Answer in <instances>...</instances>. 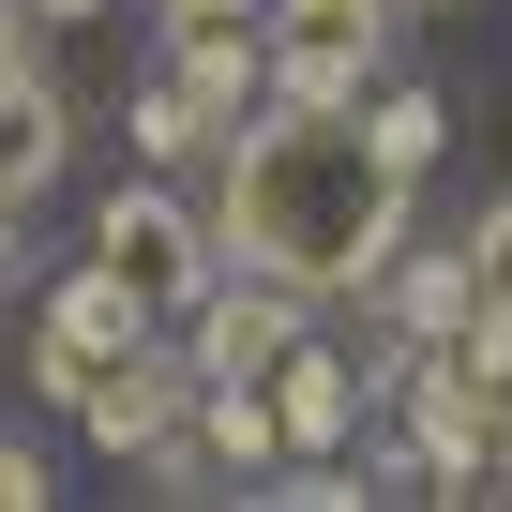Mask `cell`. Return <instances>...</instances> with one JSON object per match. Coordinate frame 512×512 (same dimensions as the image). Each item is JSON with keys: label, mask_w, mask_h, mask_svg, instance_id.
<instances>
[{"label": "cell", "mask_w": 512, "mask_h": 512, "mask_svg": "<svg viewBox=\"0 0 512 512\" xmlns=\"http://www.w3.org/2000/svg\"><path fill=\"white\" fill-rule=\"evenodd\" d=\"M256 392H272V437H287V452H347V437H362V377H347V347H317V332L256 377Z\"/></svg>", "instance_id": "8"}, {"label": "cell", "mask_w": 512, "mask_h": 512, "mask_svg": "<svg viewBox=\"0 0 512 512\" xmlns=\"http://www.w3.org/2000/svg\"><path fill=\"white\" fill-rule=\"evenodd\" d=\"M467 287H482V302H497V317H512V196H497V211H482V226H467Z\"/></svg>", "instance_id": "11"}, {"label": "cell", "mask_w": 512, "mask_h": 512, "mask_svg": "<svg viewBox=\"0 0 512 512\" xmlns=\"http://www.w3.org/2000/svg\"><path fill=\"white\" fill-rule=\"evenodd\" d=\"M196 196H211L241 272H287L302 302H347L407 256V166L362 136V106H287L272 91V121H241Z\"/></svg>", "instance_id": "1"}, {"label": "cell", "mask_w": 512, "mask_h": 512, "mask_svg": "<svg viewBox=\"0 0 512 512\" xmlns=\"http://www.w3.org/2000/svg\"><path fill=\"white\" fill-rule=\"evenodd\" d=\"M347 106H362V136H377V151H392V166H407V181H422V166H437V151H452V106H437V91H422V76H362V91H347Z\"/></svg>", "instance_id": "10"}, {"label": "cell", "mask_w": 512, "mask_h": 512, "mask_svg": "<svg viewBox=\"0 0 512 512\" xmlns=\"http://www.w3.org/2000/svg\"><path fill=\"white\" fill-rule=\"evenodd\" d=\"M136 332H151V317H136L106 272H76V287L46 302V332H31V392H46V407H76V392H91V377H106Z\"/></svg>", "instance_id": "5"}, {"label": "cell", "mask_w": 512, "mask_h": 512, "mask_svg": "<svg viewBox=\"0 0 512 512\" xmlns=\"http://www.w3.org/2000/svg\"><path fill=\"white\" fill-rule=\"evenodd\" d=\"M211 256H226L211 196H166V181H106V211H91V272H106L136 317H196Z\"/></svg>", "instance_id": "2"}, {"label": "cell", "mask_w": 512, "mask_h": 512, "mask_svg": "<svg viewBox=\"0 0 512 512\" xmlns=\"http://www.w3.org/2000/svg\"><path fill=\"white\" fill-rule=\"evenodd\" d=\"M121 136H136V166H196V181H211V166H226V136H241V106H226V91H196L181 61H151Z\"/></svg>", "instance_id": "7"}, {"label": "cell", "mask_w": 512, "mask_h": 512, "mask_svg": "<svg viewBox=\"0 0 512 512\" xmlns=\"http://www.w3.org/2000/svg\"><path fill=\"white\" fill-rule=\"evenodd\" d=\"M46 497H61V482H46V452H31V437H0V512H46Z\"/></svg>", "instance_id": "12"}, {"label": "cell", "mask_w": 512, "mask_h": 512, "mask_svg": "<svg viewBox=\"0 0 512 512\" xmlns=\"http://www.w3.org/2000/svg\"><path fill=\"white\" fill-rule=\"evenodd\" d=\"M407 0H272V91L287 106H347L362 76H392Z\"/></svg>", "instance_id": "3"}, {"label": "cell", "mask_w": 512, "mask_h": 512, "mask_svg": "<svg viewBox=\"0 0 512 512\" xmlns=\"http://www.w3.org/2000/svg\"><path fill=\"white\" fill-rule=\"evenodd\" d=\"M407 16H452V0H407Z\"/></svg>", "instance_id": "13"}, {"label": "cell", "mask_w": 512, "mask_h": 512, "mask_svg": "<svg viewBox=\"0 0 512 512\" xmlns=\"http://www.w3.org/2000/svg\"><path fill=\"white\" fill-rule=\"evenodd\" d=\"M76 422H91L106 452H166V437L196 422V362H166V347L136 332V347H121V362H106V377L76 392Z\"/></svg>", "instance_id": "6"}, {"label": "cell", "mask_w": 512, "mask_h": 512, "mask_svg": "<svg viewBox=\"0 0 512 512\" xmlns=\"http://www.w3.org/2000/svg\"><path fill=\"white\" fill-rule=\"evenodd\" d=\"M61 151H76V106L46 91V61H31V76H0V196L31 211V196L61 181Z\"/></svg>", "instance_id": "9"}, {"label": "cell", "mask_w": 512, "mask_h": 512, "mask_svg": "<svg viewBox=\"0 0 512 512\" xmlns=\"http://www.w3.org/2000/svg\"><path fill=\"white\" fill-rule=\"evenodd\" d=\"M302 332H317V302H302L287 272H241V287L211 272V287H196V377H272Z\"/></svg>", "instance_id": "4"}]
</instances>
